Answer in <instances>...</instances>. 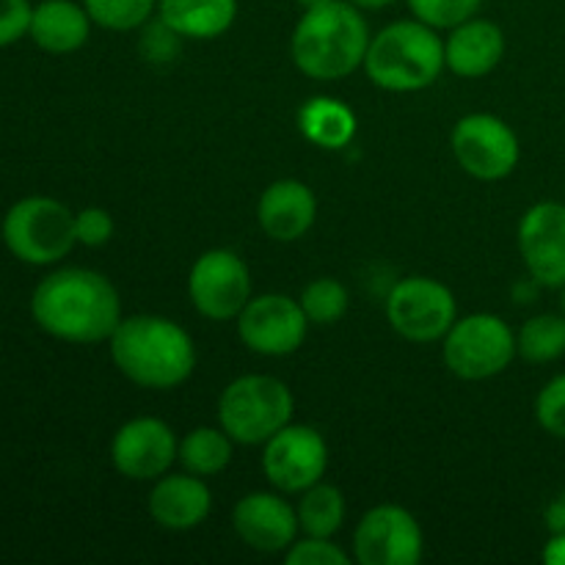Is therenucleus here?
Here are the masks:
<instances>
[{"instance_id": "1", "label": "nucleus", "mask_w": 565, "mask_h": 565, "mask_svg": "<svg viewBox=\"0 0 565 565\" xmlns=\"http://www.w3.org/2000/svg\"><path fill=\"white\" fill-rule=\"evenodd\" d=\"M31 315L44 334L70 345L108 342L121 323V298L114 281L92 268H58L31 296Z\"/></svg>"}, {"instance_id": "2", "label": "nucleus", "mask_w": 565, "mask_h": 565, "mask_svg": "<svg viewBox=\"0 0 565 565\" xmlns=\"http://www.w3.org/2000/svg\"><path fill=\"white\" fill-rule=\"evenodd\" d=\"M116 370L143 390H177L196 370L193 337L163 315L121 318L108 340Z\"/></svg>"}, {"instance_id": "3", "label": "nucleus", "mask_w": 565, "mask_h": 565, "mask_svg": "<svg viewBox=\"0 0 565 565\" xmlns=\"http://www.w3.org/2000/svg\"><path fill=\"white\" fill-rule=\"evenodd\" d=\"M370 25L362 9L348 0L307 9L290 36V55L298 72L312 81H342L364 66Z\"/></svg>"}, {"instance_id": "4", "label": "nucleus", "mask_w": 565, "mask_h": 565, "mask_svg": "<svg viewBox=\"0 0 565 565\" xmlns=\"http://www.w3.org/2000/svg\"><path fill=\"white\" fill-rule=\"evenodd\" d=\"M362 70L384 92H423L434 86L447 70L445 39L417 17L390 22L370 39Z\"/></svg>"}, {"instance_id": "5", "label": "nucleus", "mask_w": 565, "mask_h": 565, "mask_svg": "<svg viewBox=\"0 0 565 565\" xmlns=\"http://www.w3.org/2000/svg\"><path fill=\"white\" fill-rule=\"evenodd\" d=\"M296 401L290 386L276 375L248 373L230 381L218 397V425L235 445H265L292 423Z\"/></svg>"}, {"instance_id": "6", "label": "nucleus", "mask_w": 565, "mask_h": 565, "mask_svg": "<svg viewBox=\"0 0 565 565\" xmlns=\"http://www.w3.org/2000/svg\"><path fill=\"white\" fill-rule=\"evenodd\" d=\"M0 237L20 263L55 265L77 246L75 213L53 196H25L6 210Z\"/></svg>"}, {"instance_id": "7", "label": "nucleus", "mask_w": 565, "mask_h": 565, "mask_svg": "<svg viewBox=\"0 0 565 565\" xmlns=\"http://www.w3.org/2000/svg\"><path fill=\"white\" fill-rule=\"evenodd\" d=\"M447 370L461 381H489L511 367L516 353V331L491 312L458 318L441 340Z\"/></svg>"}, {"instance_id": "8", "label": "nucleus", "mask_w": 565, "mask_h": 565, "mask_svg": "<svg viewBox=\"0 0 565 565\" xmlns=\"http://www.w3.org/2000/svg\"><path fill=\"white\" fill-rule=\"evenodd\" d=\"M386 320L406 342L430 345L445 340L458 320V301L434 276H406L386 296Z\"/></svg>"}, {"instance_id": "9", "label": "nucleus", "mask_w": 565, "mask_h": 565, "mask_svg": "<svg viewBox=\"0 0 565 565\" xmlns=\"http://www.w3.org/2000/svg\"><path fill=\"white\" fill-rule=\"evenodd\" d=\"M450 149L463 174L480 182L505 180L522 160L516 130L497 114L461 116L450 132Z\"/></svg>"}, {"instance_id": "10", "label": "nucleus", "mask_w": 565, "mask_h": 565, "mask_svg": "<svg viewBox=\"0 0 565 565\" xmlns=\"http://www.w3.org/2000/svg\"><path fill=\"white\" fill-rule=\"evenodd\" d=\"M188 298L202 318L226 323L237 320L252 301V270L232 248H210L188 274Z\"/></svg>"}, {"instance_id": "11", "label": "nucleus", "mask_w": 565, "mask_h": 565, "mask_svg": "<svg viewBox=\"0 0 565 565\" xmlns=\"http://www.w3.org/2000/svg\"><path fill=\"white\" fill-rule=\"evenodd\" d=\"M329 469V445L312 425H285L263 445V472L281 494H301Z\"/></svg>"}, {"instance_id": "12", "label": "nucleus", "mask_w": 565, "mask_h": 565, "mask_svg": "<svg viewBox=\"0 0 565 565\" xmlns=\"http://www.w3.org/2000/svg\"><path fill=\"white\" fill-rule=\"evenodd\" d=\"M309 326L312 323L303 315L298 298L281 296V292L252 296V301L237 315V337L243 345L257 356L268 359L296 353L307 340Z\"/></svg>"}, {"instance_id": "13", "label": "nucleus", "mask_w": 565, "mask_h": 565, "mask_svg": "<svg viewBox=\"0 0 565 565\" xmlns=\"http://www.w3.org/2000/svg\"><path fill=\"white\" fill-rule=\"evenodd\" d=\"M425 555V535L417 516L401 505H375L353 530V557L362 565H417Z\"/></svg>"}, {"instance_id": "14", "label": "nucleus", "mask_w": 565, "mask_h": 565, "mask_svg": "<svg viewBox=\"0 0 565 565\" xmlns=\"http://www.w3.org/2000/svg\"><path fill=\"white\" fill-rule=\"evenodd\" d=\"M180 461V439L169 423L158 417L127 419L110 439V463L136 483H154Z\"/></svg>"}, {"instance_id": "15", "label": "nucleus", "mask_w": 565, "mask_h": 565, "mask_svg": "<svg viewBox=\"0 0 565 565\" xmlns=\"http://www.w3.org/2000/svg\"><path fill=\"white\" fill-rule=\"evenodd\" d=\"M516 241L535 285L550 290L565 287V202H539L524 210Z\"/></svg>"}, {"instance_id": "16", "label": "nucleus", "mask_w": 565, "mask_h": 565, "mask_svg": "<svg viewBox=\"0 0 565 565\" xmlns=\"http://www.w3.org/2000/svg\"><path fill=\"white\" fill-rule=\"evenodd\" d=\"M232 527L248 550L263 555L287 552L301 535L296 505H290L281 491H252L243 497L232 508Z\"/></svg>"}, {"instance_id": "17", "label": "nucleus", "mask_w": 565, "mask_h": 565, "mask_svg": "<svg viewBox=\"0 0 565 565\" xmlns=\"http://www.w3.org/2000/svg\"><path fill=\"white\" fill-rule=\"evenodd\" d=\"M147 508L158 527L171 530V533H188L210 516L213 494L199 475L166 472L152 483Z\"/></svg>"}, {"instance_id": "18", "label": "nucleus", "mask_w": 565, "mask_h": 565, "mask_svg": "<svg viewBox=\"0 0 565 565\" xmlns=\"http://www.w3.org/2000/svg\"><path fill=\"white\" fill-rule=\"evenodd\" d=\"M318 218L315 191L301 180H276L257 202V224L276 243H296Z\"/></svg>"}, {"instance_id": "19", "label": "nucleus", "mask_w": 565, "mask_h": 565, "mask_svg": "<svg viewBox=\"0 0 565 565\" xmlns=\"http://www.w3.org/2000/svg\"><path fill=\"white\" fill-rule=\"evenodd\" d=\"M505 31L497 22L472 17L447 33L445 64L452 75L475 81L491 75L505 58Z\"/></svg>"}, {"instance_id": "20", "label": "nucleus", "mask_w": 565, "mask_h": 565, "mask_svg": "<svg viewBox=\"0 0 565 565\" xmlns=\"http://www.w3.org/2000/svg\"><path fill=\"white\" fill-rule=\"evenodd\" d=\"M92 17L86 6L75 0H42L31 11L28 36L50 55L77 53L92 36Z\"/></svg>"}, {"instance_id": "21", "label": "nucleus", "mask_w": 565, "mask_h": 565, "mask_svg": "<svg viewBox=\"0 0 565 565\" xmlns=\"http://www.w3.org/2000/svg\"><path fill=\"white\" fill-rule=\"evenodd\" d=\"M237 0H158V17L182 39L210 42L235 25Z\"/></svg>"}, {"instance_id": "22", "label": "nucleus", "mask_w": 565, "mask_h": 565, "mask_svg": "<svg viewBox=\"0 0 565 565\" xmlns=\"http://www.w3.org/2000/svg\"><path fill=\"white\" fill-rule=\"evenodd\" d=\"M298 130L320 149H342L356 136V114L337 97H312L298 110Z\"/></svg>"}, {"instance_id": "23", "label": "nucleus", "mask_w": 565, "mask_h": 565, "mask_svg": "<svg viewBox=\"0 0 565 565\" xmlns=\"http://www.w3.org/2000/svg\"><path fill=\"white\" fill-rule=\"evenodd\" d=\"M235 452V439L224 428L202 425V428L188 430L180 439V463L185 472L199 478H215L224 472Z\"/></svg>"}, {"instance_id": "24", "label": "nucleus", "mask_w": 565, "mask_h": 565, "mask_svg": "<svg viewBox=\"0 0 565 565\" xmlns=\"http://www.w3.org/2000/svg\"><path fill=\"white\" fill-rule=\"evenodd\" d=\"M298 527L301 535L334 539L345 524V494L331 483H315L298 494Z\"/></svg>"}, {"instance_id": "25", "label": "nucleus", "mask_w": 565, "mask_h": 565, "mask_svg": "<svg viewBox=\"0 0 565 565\" xmlns=\"http://www.w3.org/2000/svg\"><path fill=\"white\" fill-rule=\"evenodd\" d=\"M516 353L530 364H552L565 356V315L541 312L516 331Z\"/></svg>"}, {"instance_id": "26", "label": "nucleus", "mask_w": 565, "mask_h": 565, "mask_svg": "<svg viewBox=\"0 0 565 565\" xmlns=\"http://www.w3.org/2000/svg\"><path fill=\"white\" fill-rule=\"evenodd\" d=\"M298 303L312 326H334L351 309V292L334 276H318L303 287Z\"/></svg>"}, {"instance_id": "27", "label": "nucleus", "mask_w": 565, "mask_h": 565, "mask_svg": "<svg viewBox=\"0 0 565 565\" xmlns=\"http://www.w3.org/2000/svg\"><path fill=\"white\" fill-rule=\"evenodd\" d=\"M94 25L114 33L143 28L158 14V0H83Z\"/></svg>"}, {"instance_id": "28", "label": "nucleus", "mask_w": 565, "mask_h": 565, "mask_svg": "<svg viewBox=\"0 0 565 565\" xmlns=\"http://www.w3.org/2000/svg\"><path fill=\"white\" fill-rule=\"evenodd\" d=\"M412 14L436 31H450L478 17L483 0H406Z\"/></svg>"}, {"instance_id": "29", "label": "nucleus", "mask_w": 565, "mask_h": 565, "mask_svg": "<svg viewBox=\"0 0 565 565\" xmlns=\"http://www.w3.org/2000/svg\"><path fill=\"white\" fill-rule=\"evenodd\" d=\"M535 419L546 434L565 441V373L541 386L535 397Z\"/></svg>"}, {"instance_id": "30", "label": "nucleus", "mask_w": 565, "mask_h": 565, "mask_svg": "<svg viewBox=\"0 0 565 565\" xmlns=\"http://www.w3.org/2000/svg\"><path fill=\"white\" fill-rule=\"evenodd\" d=\"M285 561L290 565H348L351 563V555L345 550H340L331 539L301 535L285 552Z\"/></svg>"}, {"instance_id": "31", "label": "nucleus", "mask_w": 565, "mask_h": 565, "mask_svg": "<svg viewBox=\"0 0 565 565\" xmlns=\"http://www.w3.org/2000/svg\"><path fill=\"white\" fill-rule=\"evenodd\" d=\"M180 33H177L174 28L166 25V22L154 14L152 20L141 28V42H138V47H141L143 58L152 61V64H169V61L180 53Z\"/></svg>"}, {"instance_id": "32", "label": "nucleus", "mask_w": 565, "mask_h": 565, "mask_svg": "<svg viewBox=\"0 0 565 565\" xmlns=\"http://www.w3.org/2000/svg\"><path fill=\"white\" fill-rule=\"evenodd\" d=\"M77 246L99 248L114 237V218L105 207H83L75 213Z\"/></svg>"}, {"instance_id": "33", "label": "nucleus", "mask_w": 565, "mask_h": 565, "mask_svg": "<svg viewBox=\"0 0 565 565\" xmlns=\"http://www.w3.org/2000/svg\"><path fill=\"white\" fill-rule=\"evenodd\" d=\"M31 11V0H0V47H11L28 36Z\"/></svg>"}, {"instance_id": "34", "label": "nucleus", "mask_w": 565, "mask_h": 565, "mask_svg": "<svg viewBox=\"0 0 565 565\" xmlns=\"http://www.w3.org/2000/svg\"><path fill=\"white\" fill-rule=\"evenodd\" d=\"M541 557H544L546 565H565V533H552Z\"/></svg>"}, {"instance_id": "35", "label": "nucleus", "mask_w": 565, "mask_h": 565, "mask_svg": "<svg viewBox=\"0 0 565 565\" xmlns=\"http://www.w3.org/2000/svg\"><path fill=\"white\" fill-rule=\"evenodd\" d=\"M546 524H550L552 533H565V497L552 502L550 511H546Z\"/></svg>"}, {"instance_id": "36", "label": "nucleus", "mask_w": 565, "mask_h": 565, "mask_svg": "<svg viewBox=\"0 0 565 565\" xmlns=\"http://www.w3.org/2000/svg\"><path fill=\"white\" fill-rule=\"evenodd\" d=\"M348 3H353L356 9H362V11H381V9H386V6L395 3V0H348Z\"/></svg>"}, {"instance_id": "37", "label": "nucleus", "mask_w": 565, "mask_h": 565, "mask_svg": "<svg viewBox=\"0 0 565 565\" xmlns=\"http://www.w3.org/2000/svg\"><path fill=\"white\" fill-rule=\"evenodd\" d=\"M296 3L307 11V9H318V6H323V3H331V0H296Z\"/></svg>"}, {"instance_id": "38", "label": "nucleus", "mask_w": 565, "mask_h": 565, "mask_svg": "<svg viewBox=\"0 0 565 565\" xmlns=\"http://www.w3.org/2000/svg\"><path fill=\"white\" fill-rule=\"evenodd\" d=\"M561 309H563V315H565V287H561Z\"/></svg>"}, {"instance_id": "39", "label": "nucleus", "mask_w": 565, "mask_h": 565, "mask_svg": "<svg viewBox=\"0 0 565 565\" xmlns=\"http://www.w3.org/2000/svg\"><path fill=\"white\" fill-rule=\"evenodd\" d=\"M563 191H565V188H563Z\"/></svg>"}]
</instances>
